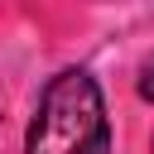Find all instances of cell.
<instances>
[{"mask_svg":"<svg viewBox=\"0 0 154 154\" xmlns=\"http://www.w3.org/2000/svg\"><path fill=\"white\" fill-rule=\"evenodd\" d=\"M24 154H111L106 101L91 72L67 67L43 87L24 135Z\"/></svg>","mask_w":154,"mask_h":154,"instance_id":"6da1fadb","label":"cell"},{"mask_svg":"<svg viewBox=\"0 0 154 154\" xmlns=\"http://www.w3.org/2000/svg\"><path fill=\"white\" fill-rule=\"evenodd\" d=\"M140 96H144V101H154V58L140 67Z\"/></svg>","mask_w":154,"mask_h":154,"instance_id":"7a4b0ae2","label":"cell"}]
</instances>
